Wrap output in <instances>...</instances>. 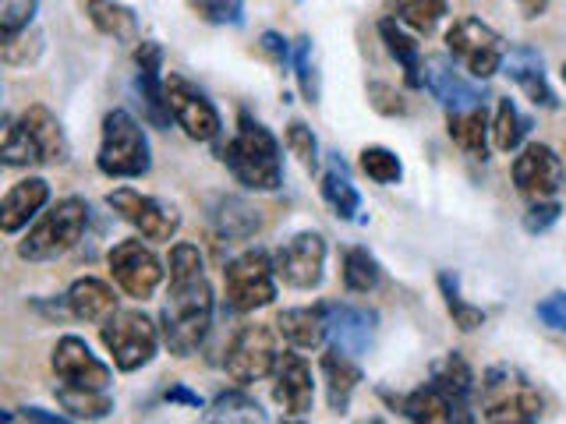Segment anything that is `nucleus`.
<instances>
[{"instance_id": "a878e982", "label": "nucleus", "mask_w": 566, "mask_h": 424, "mask_svg": "<svg viewBox=\"0 0 566 424\" xmlns=\"http://www.w3.org/2000/svg\"><path fill=\"white\" fill-rule=\"evenodd\" d=\"M29 128V135L40 141V149H43V159L46 163H67V156H71V141L61 128V120L53 117L46 106H29V110L18 117Z\"/></svg>"}, {"instance_id": "ddd939ff", "label": "nucleus", "mask_w": 566, "mask_h": 424, "mask_svg": "<svg viewBox=\"0 0 566 424\" xmlns=\"http://www.w3.org/2000/svg\"><path fill=\"white\" fill-rule=\"evenodd\" d=\"M111 276L117 279V287L135 297V300H146L156 294L159 279H164V262H159L142 241H120L111 247Z\"/></svg>"}, {"instance_id": "c9c22d12", "label": "nucleus", "mask_w": 566, "mask_h": 424, "mask_svg": "<svg viewBox=\"0 0 566 424\" xmlns=\"http://www.w3.org/2000/svg\"><path fill=\"white\" fill-rule=\"evenodd\" d=\"M0 159H4V167H40L46 163L43 159V149H40V141H35L29 135V128L22 120H14L8 135H4V146H0Z\"/></svg>"}, {"instance_id": "aec40b11", "label": "nucleus", "mask_w": 566, "mask_h": 424, "mask_svg": "<svg viewBox=\"0 0 566 424\" xmlns=\"http://www.w3.org/2000/svg\"><path fill=\"white\" fill-rule=\"evenodd\" d=\"M46 202H50V184L43 177H25V181H18L4 194V202H0V230H4V234H18L22 226H29V220L40 216Z\"/></svg>"}, {"instance_id": "f3484780", "label": "nucleus", "mask_w": 566, "mask_h": 424, "mask_svg": "<svg viewBox=\"0 0 566 424\" xmlns=\"http://www.w3.org/2000/svg\"><path fill=\"white\" fill-rule=\"evenodd\" d=\"M421 71H424V88H429L432 99L447 114H453V110H471V106H485L482 88L471 85L468 78H460L457 71L450 67V61L429 57V61L421 64Z\"/></svg>"}, {"instance_id": "a211bd4d", "label": "nucleus", "mask_w": 566, "mask_h": 424, "mask_svg": "<svg viewBox=\"0 0 566 424\" xmlns=\"http://www.w3.org/2000/svg\"><path fill=\"white\" fill-rule=\"evenodd\" d=\"M503 71L535 106H545V110H556L559 106L553 85H548V78H545V61L535 46H510Z\"/></svg>"}, {"instance_id": "423d86ee", "label": "nucleus", "mask_w": 566, "mask_h": 424, "mask_svg": "<svg viewBox=\"0 0 566 424\" xmlns=\"http://www.w3.org/2000/svg\"><path fill=\"white\" fill-rule=\"evenodd\" d=\"M103 347L111 350V358L120 371H138L156 358V347L164 340V332L156 329V322L146 311H114L99 326Z\"/></svg>"}, {"instance_id": "6e6552de", "label": "nucleus", "mask_w": 566, "mask_h": 424, "mask_svg": "<svg viewBox=\"0 0 566 424\" xmlns=\"http://www.w3.org/2000/svg\"><path fill=\"white\" fill-rule=\"evenodd\" d=\"M223 279H227V305L241 315L273 305L276 297V262L262 247H252V252L227 262Z\"/></svg>"}, {"instance_id": "2eb2a0df", "label": "nucleus", "mask_w": 566, "mask_h": 424, "mask_svg": "<svg viewBox=\"0 0 566 424\" xmlns=\"http://www.w3.org/2000/svg\"><path fill=\"white\" fill-rule=\"evenodd\" d=\"M53 375L64 385H78V389H111V368H106L93 347H88L82 336H61L57 347H53Z\"/></svg>"}, {"instance_id": "5701e85b", "label": "nucleus", "mask_w": 566, "mask_h": 424, "mask_svg": "<svg viewBox=\"0 0 566 424\" xmlns=\"http://www.w3.org/2000/svg\"><path fill=\"white\" fill-rule=\"evenodd\" d=\"M276 329L291 347L315 350V347H323V340L329 336L326 308L323 305H318V308H287V311L276 315Z\"/></svg>"}, {"instance_id": "c756f323", "label": "nucleus", "mask_w": 566, "mask_h": 424, "mask_svg": "<svg viewBox=\"0 0 566 424\" xmlns=\"http://www.w3.org/2000/svg\"><path fill=\"white\" fill-rule=\"evenodd\" d=\"M379 35H382V43L389 50V57H394L403 67V82L411 85V88H421L424 75H421V50H418V43L394 22V18H382Z\"/></svg>"}, {"instance_id": "a19ab883", "label": "nucleus", "mask_w": 566, "mask_h": 424, "mask_svg": "<svg viewBox=\"0 0 566 424\" xmlns=\"http://www.w3.org/2000/svg\"><path fill=\"white\" fill-rule=\"evenodd\" d=\"M35 11H40V0H0V40L25 32Z\"/></svg>"}, {"instance_id": "79ce46f5", "label": "nucleus", "mask_w": 566, "mask_h": 424, "mask_svg": "<svg viewBox=\"0 0 566 424\" xmlns=\"http://www.w3.org/2000/svg\"><path fill=\"white\" fill-rule=\"evenodd\" d=\"M283 141H287L291 156H297L301 167H305V170H318V141H315V135H312V128H308L305 120H291Z\"/></svg>"}, {"instance_id": "9d476101", "label": "nucleus", "mask_w": 566, "mask_h": 424, "mask_svg": "<svg viewBox=\"0 0 566 424\" xmlns=\"http://www.w3.org/2000/svg\"><path fill=\"white\" fill-rule=\"evenodd\" d=\"M164 88H167L170 117L177 120V128H181L191 141H212L220 135V128H223L220 110L212 106V99L202 93L199 85H191L181 75H170V78H164Z\"/></svg>"}, {"instance_id": "f704fd0d", "label": "nucleus", "mask_w": 566, "mask_h": 424, "mask_svg": "<svg viewBox=\"0 0 566 424\" xmlns=\"http://www.w3.org/2000/svg\"><path fill=\"white\" fill-rule=\"evenodd\" d=\"M209 424H220V421H241V424H255V421H265V411L259 406V400H252L248 393H238V389H230V393H220L217 400L209 403V411L202 414Z\"/></svg>"}, {"instance_id": "0eeeda50", "label": "nucleus", "mask_w": 566, "mask_h": 424, "mask_svg": "<svg viewBox=\"0 0 566 424\" xmlns=\"http://www.w3.org/2000/svg\"><path fill=\"white\" fill-rule=\"evenodd\" d=\"M447 50L478 82H489L495 71H503L506 61L503 35L492 25H485L482 18H460V22H453L447 32Z\"/></svg>"}, {"instance_id": "2f4dec72", "label": "nucleus", "mask_w": 566, "mask_h": 424, "mask_svg": "<svg viewBox=\"0 0 566 424\" xmlns=\"http://www.w3.org/2000/svg\"><path fill=\"white\" fill-rule=\"evenodd\" d=\"M323 199H326V205H329L340 220H354V216H358L361 194H358V188L350 184L347 167L340 163V159H333L329 173L323 177Z\"/></svg>"}, {"instance_id": "ea45409f", "label": "nucleus", "mask_w": 566, "mask_h": 424, "mask_svg": "<svg viewBox=\"0 0 566 424\" xmlns=\"http://www.w3.org/2000/svg\"><path fill=\"white\" fill-rule=\"evenodd\" d=\"M209 25H244V0H185Z\"/></svg>"}, {"instance_id": "bb28decb", "label": "nucleus", "mask_w": 566, "mask_h": 424, "mask_svg": "<svg viewBox=\"0 0 566 424\" xmlns=\"http://www.w3.org/2000/svg\"><path fill=\"white\" fill-rule=\"evenodd\" d=\"M447 131L460 149L471 152L474 159H489V141L492 120L485 117V106H471V110H453L447 114Z\"/></svg>"}, {"instance_id": "412c9836", "label": "nucleus", "mask_w": 566, "mask_h": 424, "mask_svg": "<svg viewBox=\"0 0 566 424\" xmlns=\"http://www.w3.org/2000/svg\"><path fill=\"white\" fill-rule=\"evenodd\" d=\"M400 414L407 421H418V424H450V421H471L460 406L442 393L436 382L415 389L400 400Z\"/></svg>"}, {"instance_id": "3c124183", "label": "nucleus", "mask_w": 566, "mask_h": 424, "mask_svg": "<svg viewBox=\"0 0 566 424\" xmlns=\"http://www.w3.org/2000/svg\"><path fill=\"white\" fill-rule=\"evenodd\" d=\"M22 417L25 421H46V424H64L67 421V414H50V411H43V406H25Z\"/></svg>"}, {"instance_id": "f257e3e1", "label": "nucleus", "mask_w": 566, "mask_h": 424, "mask_svg": "<svg viewBox=\"0 0 566 424\" xmlns=\"http://www.w3.org/2000/svg\"><path fill=\"white\" fill-rule=\"evenodd\" d=\"M167 300L164 315H159V332L174 358H191L195 350L206 343L212 326V287L206 276L202 252L195 244H174L167 262Z\"/></svg>"}, {"instance_id": "393cba45", "label": "nucleus", "mask_w": 566, "mask_h": 424, "mask_svg": "<svg viewBox=\"0 0 566 424\" xmlns=\"http://www.w3.org/2000/svg\"><path fill=\"white\" fill-rule=\"evenodd\" d=\"M212 226H217V234L227 241H248L252 234H259L262 216H259V209L248 205L244 199L223 194V199L212 202Z\"/></svg>"}, {"instance_id": "20e7f679", "label": "nucleus", "mask_w": 566, "mask_h": 424, "mask_svg": "<svg viewBox=\"0 0 566 424\" xmlns=\"http://www.w3.org/2000/svg\"><path fill=\"white\" fill-rule=\"evenodd\" d=\"M88 205L82 199H61L50 212L29 226V234L18 241V258L25 262H57L75 247L85 234Z\"/></svg>"}, {"instance_id": "72a5a7b5", "label": "nucleus", "mask_w": 566, "mask_h": 424, "mask_svg": "<svg viewBox=\"0 0 566 424\" xmlns=\"http://www.w3.org/2000/svg\"><path fill=\"white\" fill-rule=\"evenodd\" d=\"M527 117H521L517 103L513 99H500L495 103V117H492V146L500 152H513L521 149V141L527 135Z\"/></svg>"}, {"instance_id": "864d4df0", "label": "nucleus", "mask_w": 566, "mask_h": 424, "mask_svg": "<svg viewBox=\"0 0 566 424\" xmlns=\"http://www.w3.org/2000/svg\"><path fill=\"white\" fill-rule=\"evenodd\" d=\"M559 75H563V82H566V64H563V71H559Z\"/></svg>"}, {"instance_id": "58836bf2", "label": "nucleus", "mask_w": 566, "mask_h": 424, "mask_svg": "<svg viewBox=\"0 0 566 424\" xmlns=\"http://www.w3.org/2000/svg\"><path fill=\"white\" fill-rule=\"evenodd\" d=\"M397 18L421 35H429L442 18H447V0H400Z\"/></svg>"}, {"instance_id": "cd10ccee", "label": "nucleus", "mask_w": 566, "mask_h": 424, "mask_svg": "<svg viewBox=\"0 0 566 424\" xmlns=\"http://www.w3.org/2000/svg\"><path fill=\"white\" fill-rule=\"evenodd\" d=\"M85 14L114 43H138V18L132 8L117 4V0H85Z\"/></svg>"}, {"instance_id": "c85d7f7f", "label": "nucleus", "mask_w": 566, "mask_h": 424, "mask_svg": "<svg viewBox=\"0 0 566 424\" xmlns=\"http://www.w3.org/2000/svg\"><path fill=\"white\" fill-rule=\"evenodd\" d=\"M432 382L442 389V393H447L460 411H471V393H474V371L468 368V361L460 358V353L453 350V353H447V358H442L436 368H432ZM471 417V414H468Z\"/></svg>"}, {"instance_id": "7c9ffc66", "label": "nucleus", "mask_w": 566, "mask_h": 424, "mask_svg": "<svg viewBox=\"0 0 566 424\" xmlns=\"http://www.w3.org/2000/svg\"><path fill=\"white\" fill-rule=\"evenodd\" d=\"M57 400L67 411V417H78V421H99V417H111L114 411V400L106 389H78V385H57Z\"/></svg>"}, {"instance_id": "603ef678", "label": "nucleus", "mask_w": 566, "mask_h": 424, "mask_svg": "<svg viewBox=\"0 0 566 424\" xmlns=\"http://www.w3.org/2000/svg\"><path fill=\"white\" fill-rule=\"evenodd\" d=\"M548 4H553V0H517V8H521L524 18H542L548 11Z\"/></svg>"}, {"instance_id": "1a4fd4ad", "label": "nucleus", "mask_w": 566, "mask_h": 424, "mask_svg": "<svg viewBox=\"0 0 566 424\" xmlns=\"http://www.w3.org/2000/svg\"><path fill=\"white\" fill-rule=\"evenodd\" d=\"M276 332L280 329H270V326H241L227 347V358H223L227 375L238 385H252L265 375H273L276 361H280Z\"/></svg>"}, {"instance_id": "b1692460", "label": "nucleus", "mask_w": 566, "mask_h": 424, "mask_svg": "<svg viewBox=\"0 0 566 424\" xmlns=\"http://www.w3.org/2000/svg\"><path fill=\"white\" fill-rule=\"evenodd\" d=\"M323 379H326L329 411L344 414L347 406H350L354 389H358V382H361V368L354 364L350 353H344V350L329 347V350L323 353Z\"/></svg>"}, {"instance_id": "7ed1b4c3", "label": "nucleus", "mask_w": 566, "mask_h": 424, "mask_svg": "<svg viewBox=\"0 0 566 424\" xmlns=\"http://www.w3.org/2000/svg\"><path fill=\"white\" fill-rule=\"evenodd\" d=\"M96 167H99V173L114 177V181H135V177L149 173V167H153L149 138L128 110H111L103 117Z\"/></svg>"}, {"instance_id": "f8f14e48", "label": "nucleus", "mask_w": 566, "mask_h": 424, "mask_svg": "<svg viewBox=\"0 0 566 424\" xmlns=\"http://www.w3.org/2000/svg\"><path fill=\"white\" fill-rule=\"evenodd\" d=\"M106 205H111L128 226H135L146 241H170L177 234V226H181L177 209L159 205L156 199H149V194H142L135 188H114L106 194Z\"/></svg>"}, {"instance_id": "49530a36", "label": "nucleus", "mask_w": 566, "mask_h": 424, "mask_svg": "<svg viewBox=\"0 0 566 424\" xmlns=\"http://www.w3.org/2000/svg\"><path fill=\"white\" fill-rule=\"evenodd\" d=\"M559 205L548 199V202H531V209L524 212V230L527 234H545L548 226H553L559 220Z\"/></svg>"}, {"instance_id": "09e8293b", "label": "nucleus", "mask_w": 566, "mask_h": 424, "mask_svg": "<svg viewBox=\"0 0 566 424\" xmlns=\"http://www.w3.org/2000/svg\"><path fill=\"white\" fill-rule=\"evenodd\" d=\"M259 46H262V53H265V57H270V61H276L280 67H283V64H294V46H291L287 40H283L280 32H262Z\"/></svg>"}, {"instance_id": "4468645a", "label": "nucleus", "mask_w": 566, "mask_h": 424, "mask_svg": "<svg viewBox=\"0 0 566 424\" xmlns=\"http://www.w3.org/2000/svg\"><path fill=\"white\" fill-rule=\"evenodd\" d=\"M513 184L524 194L527 202H548L556 199V191L563 184V163L556 149L531 141L521 149V156L513 159Z\"/></svg>"}, {"instance_id": "4be33fe9", "label": "nucleus", "mask_w": 566, "mask_h": 424, "mask_svg": "<svg viewBox=\"0 0 566 424\" xmlns=\"http://www.w3.org/2000/svg\"><path fill=\"white\" fill-rule=\"evenodd\" d=\"M67 311L82 318V322H106L117 311V297L111 290V283H103L96 276H82L71 283L67 290Z\"/></svg>"}, {"instance_id": "9b49d317", "label": "nucleus", "mask_w": 566, "mask_h": 424, "mask_svg": "<svg viewBox=\"0 0 566 424\" xmlns=\"http://www.w3.org/2000/svg\"><path fill=\"white\" fill-rule=\"evenodd\" d=\"M276 276L294 290H315L326 269V237L315 230H301L276 252Z\"/></svg>"}, {"instance_id": "37998d69", "label": "nucleus", "mask_w": 566, "mask_h": 424, "mask_svg": "<svg viewBox=\"0 0 566 424\" xmlns=\"http://www.w3.org/2000/svg\"><path fill=\"white\" fill-rule=\"evenodd\" d=\"M294 75H297V88L305 103H318V75H315V64H312V40L308 35H301L294 43Z\"/></svg>"}, {"instance_id": "a18cd8bd", "label": "nucleus", "mask_w": 566, "mask_h": 424, "mask_svg": "<svg viewBox=\"0 0 566 424\" xmlns=\"http://www.w3.org/2000/svg\"><path fill=\"white\" fill-rule=\"evenodd\" d=\"M368 103L376 106V110H379L382 117H397V114H407V103H403V96L397 93V88L382 85V82H371V85H368Z\"/></svg>"}, {"instance_id": "dca6fc26", "label": "nucleus", "mask_w": 566, "mask_h": 424, "mask_svg": "<svg viewBox=\"0 0 566 424\" xmlns=\"http://www.w3.org/2000/svg\"><path fill=\"white\" fill-rule=\"evenodd\" d=\"M273 400L280 411L291 417L312 414L315 382H312V368L305 364L301 353H280L276 371H273Z\"/></svg>"}, {"instance_id": "c03bdc74", "label": "nucleus", "mask_w": 566, "mask_h": 424, "mask_svg": "<svg viewBox=\"0 0 566 424\" xmlns=\"http://www.w3.org/2000/svg\"><path fill=\"white\" fill-rule=\"evenodd\" d=\"M43 53V32H18L4 40V64L8 67H25Z\"/></svg>"}, {"instance_id": "8fccbe9b", "label": "nucleus", "mask_w": 566, "mask_h": 424, "mask_svg": "<svg viewBox=\"0 0 566 424\" xmlns=\"http://www.w3.org/2000/svg\"><path fill=\"white\" fill-rule=\"evenodd\" d=\"M164 400L167 403H185V406H195V411H202L206 406V400L199 396V393H191L188 385H181V382H170L167 389H164Z\"/></svg>"}, {"instance_id": "e433bc0d", "label": "nucleus", "mask_w": 566, "mask_h": 424, "mask_svg": "<svg viewBox=\"0 0 566 424\" xmlns=\"http://www.w3.org/2000/svg\"><path fill=\"white\" fill-rule=\"evenodd\" d=\"M439 290H442V300H447V311L453 318V326L460 332H474L478 326H485V311L478 305H468L464 294H460V283L453 273H442L439 276Z\"/></svg>"}, {"instance_id": "473e14b6", "label": "nucleus", "mask_w": 566, "mask_h": 424, "mask_svg": "<svg viewBox=\"0 0 566 424\" xmlns=\"http://www.w3.org/2000/svg\"><path fill=\"white\" fill-rule=\"evenodd\" d=\"M382 283V269L368 247H347L344 252V287L350 294H371Z\"/></svg>"}, {"instance_id": "39448f33", "label": "nucleus", "mask_w": 566, "mask_h": 424, "mask_svg": "<svg viewBox=\"0 0 566 424\" xmlns=\"http://www.w3.org/2000/svg\"><path fill=\"white\" fill-rule=\"evenodd\" d=\"M542 417V396L517 368H492L482 379V421L527 424Z\"/></svg>"}, {"instance_id": "de8ad7c7", "label": "nucleus", "mask_w": 566, "mask_h": 424, "mask_svg": "<svg viewBox=\"0 0 566 424\" xmlns=\"http://www.w3.org/2000/svg\"><path fill=\"white\" fill-rule=\"evenodd\" d=\"M538 322L556 329V332H566V294H548L545 300H538Z\"/></svg>"}, {"instance_id": "4c0bfd02", "label": "nucleus", "mask_w": 566, "mask_h": 424, "mask_svg": "<svg viewBox=\"0 0 566 424\" xmlns=\"http://www.w3.org/2000/svg\"><path fill=\"white\" fill-rule=\"evenodd\" d=\"M358 167H361V173L368 177V181H376L382 188L400 184V177H403L400 156L394 149H386V146H368V149H361Z\"/></svg>"}, {"instance_id": "f03ea898", "label": "nucleus", "mask_w": 566, "mask_h": 424, "mask_svg": "<svg viewBox=\"0 0 566 424\" xmlns=\"http://www.w3.org/2000/svg\"><path fill=\"white\" fill-rule=\"evenodd\" d=\"M220 159L248 191H276L283 184L280 141L252 114L238 117V131H234V138L227 141V149L220 152Z\"/></svg>"}, {"instance_id": "6ab92c4d", "label": "nucleus", "mask_w": 566, "mask_h": 424, "mask_svg": "<svg viewBox=\"0 0 566 424\" xmlns=\"http://www.w3.org/2000/svg\"><path fill=\"white\" fill-rule=\"evenodd\" d=\"M326 308V326H329V340L336 350L350 353V358H361L371 347V332H376V315L354 305H336L329 300Z\"/></svg>"}]
</instances>
